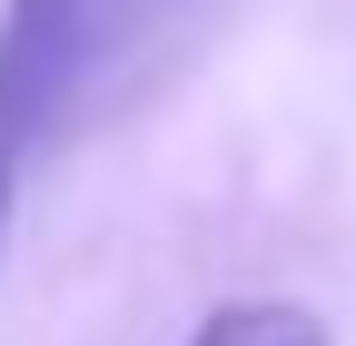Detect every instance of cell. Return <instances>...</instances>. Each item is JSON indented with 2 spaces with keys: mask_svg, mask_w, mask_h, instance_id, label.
<instances>
[{
  "mask_svg": "<svg viewBox=\"0 0 356 346\" xmlns=\"http://www.w3.org/2000/svg\"><path fill=\"white\" fill-rule=\"evenodd\" d=\"M168 0H0V218L20 208L30 158L70 129L89 79L139 40Z\"/></svg>",
  "mask_w": 356,
  "mask_h": 346,
  "instance_id": "1",
  "label": "cell"
},
{
  "mask_svg": "<svg viewBox=\"0 0 356 346\" xmlns=\"http://www.w3.org/2000/svg\"><path fill=\"white\" fill-rule=\"evenodd\" d=\"M188 346H337L317 307H297V297H228V307H208Z\"/></svg>",
  "mask_w": 356,
  "mask_h": 346,
  "instance_id": "2",
  "label": "cell"
}]
</instances>
